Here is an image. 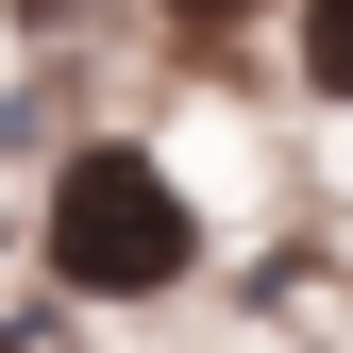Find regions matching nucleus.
<instances>
[{
  "mask_svg": "<svg viewBox=\"0 0 353 353\" xmlns=\"http://www.w3.org/2000/svg\"><path fill=\"white\" fill-rule=\"evenodd\" d=\"M202 252V219H185V185H168L152 152H68V185H51V270L84 286V303H135V286H168Z\"/></svg>",
  "mask_w": 353,
  "mask_h": 353,
  "instance_id": "nucleus-1",
  "label": "nucleus"
}]
</instances>
